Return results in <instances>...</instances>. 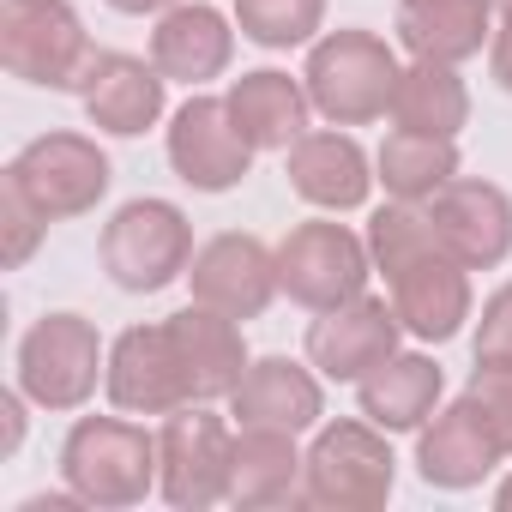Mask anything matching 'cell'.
I'll return each instance as SVG.
<instances>
[{"label": "cell", "mask_w": 512, "mask_h": 512, "mask_svg": "<svg viewBox=\"0 0 512 512\" xmlns=\"http://www.w3.org/2000/svg\"><path fill=\"white\" fill-rule=\"evenodd\" d=\"M25 386H13V392H0V458H13L19 452V440H25Z\"/></svg>", "instance_id": "32"}, {"label": "cell", "mask_w": 512, "mask_h": 512, "mask_svg": "<svg viewBox=\"0 0 512 512\" xmlns=\"http://www.w3.org/2000/svg\"><path fill=\"white\" fill-rule=\"evenodd\" d=\"M97 61L85 19L67 0H0V67L37 91H79Z\"/></svg>", "instance_id": "6"}, {"label": "cell", "mask_w": 512, "mask_h": 512, "mask_svg": "<svg viewBox=\"0 0 512 512\" xmlns=\"http://www.w3.org/2000/svg\"><path fill=\"white\" fill-rule=\"evenodd\" d=\"M7 175L43 205L49 223H67V217L97 211V199H103L109 181H115L103 145L85 139V133H43V139H31V145L7 163Z\"/></svg>", "instance_id": "10"}, {"label": "cell", "mask_w": 512, "mask_h": 512, "mask_svg": "<svg viewBox=\"0 0 512 512\" xmlns=\"http://www.w3.org/2000/svg\"><path fill=\"white\" fill-rule=\"evenodd\" d=\"M326 25V0H235V31L260 49H302Z\"/></svg>", "instance_id": "28"}, {"label": "cell", "mask_w": 512, "mask_h": 512, "mask_svg": "<svg viewBox=\"0 0 512 512\" xmlns=\"http://www.w3.org/2000/svg\"><path fill=\"white\" fill-rule=\"evenodd\" d=\"M229 121L241 127V139L253 151H290L302 133H308V115H314V97L302 79L278 73V67H260V73H241L229 91Z\"/></svg>", "instance_id": "23"}, {"label": "cell", "mask_w": 512, "mask_h": 512, "mask_svg": "<svg viewBox=\"0 0 512 512\" xmlns=\"http://www.w3.org/2000/svg\"><path fill=\"white\" fill-rule=\"evenodd\" d=\"M452 175H458V145L452 139L392 127L386 145L374 151V181L386 187V199H404V205H428Z\"/></svg>", "instance_id": "27"}, {"label": "cell", "mask_w": 512, "mask_h": 512, "mask_svg": "<svg viewBox=\"0 0 512 512\" xmlns=\"http://www.w3.org/2000/svg\"><path fill=\"white\" fill-rule=\"evenodd\" d=\"M67 506H85V500H79L73 488H67V494H31L19 512H67Z\"/></svg>", "instance_id": "35"}, {"label": "cell", "mask_w": 512, "mask_h": 512, "mask_svg": "<svg viewBox=\"0 0 512 512\" xmlns=\"http://www.w3.org/2000/svg\"><path fill=\"white\" fill-rule=\"evenodd\" d=\"M229 416L235 428H284V434H308L326 416V392H320V368L290 362V356H260L247 362L241 386L229 392Z\"/></svg>", "instance_id": "18"}, {"label": "cell", "mask_w": 512, "mask_h": 512, "mask_svg": "<svg viewBox=\"0 0 512 512\" xmlns=\"http://www.w3.org/2000/svg\"><path fill=\"white\" fill-rule=\"evenodd\" d=\"M163 73L157 61H139V55H121V49H97V61L85 67L79 79V103H85V121L97 133H115V139H139L163 121Z\"/></svg>", "instance_id": "17"}, {"label": "cell", "mask_w": 512, "mask_h": 512, "mask_svg": "<svg viewBox=\"0 0 512 512\" xmlns=\"http://www.w3.org/2000/svg\"><path fill=\"white\" fill-rule=\"evenodd\" d=\"M235 482V428L211 404H181L157 428V494L181 512L229 500Z\"/></svg>", "instance_id": "8"}, {"label": "cell", "mask_w": 512, "mask_h": 512, "mask_svg": "<svg viewBox=\"0 0 512 512\" xmlns=\"http://www.w3.org/2000/svg\"><path fill=\"white\" fill-rule=\"evenodd\" d=\"M398 338H404V320L392 308V296H356L332 314H320L308 326V362L320 368V380H338V386H356L368 380L386 356H398Z\"/></svg>", "instance_id": "15"}, {"label": "cell", "mask_w": 512, "mask_h": 512, "mask_svg": "<svg viewBox=\"0 0 512 512\" xmlns=\"http://www.w3.org/2000/svg\"><path fill=\"white\" fill-rule=\"evenodd\" d=\"M151 61L163 79L199 91L211 79H223V67L235 61V31L217 7L205 0H181V7L157 13V31H151Z\"/></svg>", "instance_id": "20"}, {"label": "cell", "mask_w": 512, "mask_h": 512, "mask_svg": "<svg viewBox=\"0 0 512 512\" xmlns=\"http://www.w3.org/2000/svg\"><path fill=\"white\" fill-rule=\"evenodd\" d=\"M169 169L193 187V193H229L247 181L253 169V145L241 139V127L229 121L223 97L193 91L175 121H169Z\"/></svg>", "instance_id": "14"}, {"label": "cell", "mask_w": 512, "mask_h": 512, "mask_svg": "<svg viewBox=\"0 0 512 512\" xmlns=\"http://www.w3.org/2000/svg\"><path fill=\"white\" fill-rule=\"evenodd\" d=\"M494 13H512V0H494Z\"/></svg>", "instance_id": "37"}, {"label": "cell", "mask_w": 512, "mask_h": 512, "mask_svg": "<svg viewBox=\"0 0 512 512\" xmlns=\"http://www.w3.org/2000/svg\"><path fill=\"white\" fill-rule=\"evenodd\" d=\"M103 392H109V404L127 410V416H169V410L187 404V380H181V362H175L169 320L127 326V332L109 344Z\"/></svg>", "instance_id": "16"}, {"label": "cell", "mask_w": 512, "mask_h": 512, "mask_svg": "<svg viewBox=\"0 0 512 512\" xmlns=\"http://www.w3.org/2000/svg\"><path fill=\"white\" fill-rule=\"evenodd\" d=\"M398 458L386 446V428L368 416H338L314 428L308 446V476H302V506L320 512H380L392 500Z\"/></svg>", "instance_id": "4"}, {"label": "cell", "mask_w": 512, "mask_h": 512, "mask_svg": "<svg viewBox=\"0 0 512 512\" xmlns=\"http://www.w3.org/2000/svg\"><path fill=\"white\" fill-rule=\"evenodd\" d=\"M187 284H193V302H205L229 320H260L278 296V247H266L260 235L223 229L193 253Z\"/></svg>", "instance_id": "12"}, {"label": "cell", "mask_w": 512, "mask_h": 512, "mask_svg": "<svg viewBox=\"0 0 512 512\" xmlns=\"http://www.w3.org/2000/svg\"><path fill=\"white\" fill-rule=\"evenodd\" d=\"M392 127L428 133V139H458L470 127V91H464L458 67L410 61L398 73V91H392Z\"/></svg>", "instance_id": "26"}, {"label": "cell", "mask_w": 512, "mask_h": 512, "mask_svg": "<svg viewBox=\"0 0 512 512\" xmlns=\"http://www.w3.org/2000/svg\"><path fill=\"white\" fill-rule=\"evenodd\" d=\"M398 55L386 37L374 31H326L308 43V97L314 115H326L332 127H368L380 115H392V91H398Z\"/></svg>", "instance_id": "3"}, {"label": "cell", "mask_w": 512, "mask_h": 512, "mask_svg": "<svg viewBox=\"0 0 512 512\" xmlns=\"http://www.w3.org/2000/svg\"><path fill=\"white\" fill-rule=\"evenodd\" d=\"M308 476V452L284 428H235V506H296Z\"/></svg>", "instance_id": "25"}, {"label": "cell", "mask_w": 512, "mask_h": 512, "mask_svg": "<svg viewBox=\"0 0 512 512\" xmlns=\"http://www.w3.org/2000/svg\"><path fill=\"white\" fill-rule=\"evenodd\" d=\"M368 278H374V253L344 223L314 217L278 241V290L308 314H332V308L356 302L368 290Z\"/></svg>", "instance_id": "9"}, {"label": "cell", "mask_w": 512, "mask_h": 512, "mask_svg": "<svg viewBox=\"0 0 512 512\" xmlns=\"http://www.w3.org/2000/svg\"><path fill=\"white\" fill-rule=\"evenodd\" d=\"M103 7H115V13H127V19H145V13H169V7H181V0H103Z\"/></svg>", "instance_id": "34"}, {"label": "cell", "mask_w": 512, "mask_h": 512, "mask_svg": "<svg viewBox=\"0 0 512 512\" xmlns=\"http://www.w3.org/2000/svg\"><path fill=\"white\" fill-rule=\"evenodd\" d=\"M422 211H428L440 247L470 272H494L512 253V193L482 175H452Z\"/></svg>", "instance_id": "13"}, {"label": "cell", "mask_w": 512, "mask_h": 512, "mask_svg": "<svg viewBox=\"0 0 512 512\" xmlns=\"http://www.w3.org/2000/svg\"><path fill=\"white\" fill-rule=\"evenodd\" d=\"M500 458H512V452H506V440H500V428H494V416L482 410L476 392L440 404V410L416 428V476H422L428 488L464 494V488H476L482 476H494Z\"/></svg>", "instance_id": "11"}, {"label": "cell", "mask_w": 512, "mask_h": 512, "mask_svg": "<svg viewBox=\"0 0 512 512\" xmlns=\"http://www.w3.org/2000/svg\"><path fill=\"white\" fill-rule=\"evenodd\" d=\"M470 392L482 398V410L494 416V428H500V440H506V452H512V374H470Z\"/></svg>", "instance_id": "31"}, {"label": "cell", "mask_w": 512, "mask_h": 512, "mask_svg": "<svg viewBox=\"0 0 512 512\" xmlns=\"http://www.w3.org/2000/svg\"><path fill=\"white\" fill-rule=\"evenodd\" d=\"M494 0H398V43L410 61H446L464 67L494 43Z\"/></svg>", "instance_id": "22"}, {"label": "cell", "mask_w": 512, "mask_h": 512, "mask_svg": "<svg viewBox=\"0 0 512 512\" xmlns=\"http://www.w3.org/2000/svg\"><path fill=\"white\" fill-rule=\"evenodd\" d=\"M169 338H175V362H181V380H187V404H229V392L241 386L247 374V344H241V320L193 302L181 314H169Z\"/></svg>", "instance_id": "19"}, {"label": "cell", "mask_w": 512, "mask_h": 512, "mask_svg": "<svg viewBox=\"0 0 512 512\" xmlns=\"http://www.w3.org/2000/svg\"><path fill=\"white\" fill-rule=\"evenodd\" d=\"M43 235H49L43 205H37L13 175H0V266H7V272L31 266V253L43 247Z\"/></svg>", "instance_id": "29"}, {"label": "cell", "mask_w": 512, "mask_h": 512, "mask_svg": "<svg viewBox=\"0 0 512 512\" xmlns=\"http://www.w3.org/2000/svg\"><path fill=\"white\" fill-rule=\"evenodd\" d=\"M476 368L482 374H512V284H500L482 302V320H476Z\"/></svg>", "instance_id": "30"}, {"label": "cell", "mask_w": 512, "mask_h": 512, "mask_svg": "<svg viewBox=\"0 0 512 512\" xmlns=\"http://www.w3.org/2000/svg\"><path fill=\"white\" fill-rule=\"evenodd\" d=\"M488 73H494V85L512 97V13H500V25H494V43H488Z\"/></svg>", "instance_id": "33"}, {"label": "cell", "mask_w": 512, "mask_h": 512, "mask_svg": "<svg viewBox=\"0 0 512 512\" xmlns=\"http://www.w3.org/2000/svg\"><path fill=\"white\" fill-rule=\"evenodd\" d=\"M440 392H446V374L434 356L422 350H398L386 356L368 380H356V404L374 428L386 434H416L434 410H440Z\"/></svg>", "instance_id": "24"}, {"label": "cell", "mask_w": 512, "mask_h": 512, "mask_svg": "<svg viewBox=\"0 0 512 512\" xmlns=\"http://www.w3.org/2000/svg\"><path fill=\"white\" fill-rule=\"evenodd\" d=\"M368 253H374V272L386 278V296H392L410 338L446 344V338L464 332V320L476 308L470 302V266H458L440 247L422 205L386 199L368 217Z\"/></svg>", "instance_id": "1"}, {"label": "cell", "mask_w": 512, "mask_h": 512, "mask_svg": "<svg viewBox=\"0 0 512 512\" xmlns=\"http://www.w3.org/2000/svg\"><path fill=\"white\" fill-rule=\"evenodd\" d=\"M494 506H500V512H512V476H506V482L494 488Z\"/></svg>", "instance_id": "36"}, {"label": "cell", "mask_w": 512, "mask_h": 512, "mask_svg": "<svg viewBox=\"0 0 512 512\" xmlns=\"http://www.w3.org/2000/svg\"><path fill=\"white\" fill-rule=\"evenodd\" d=\"M193 253H199L193 247V223L169 199H127L97 235V260H103L109 284L127 290V296L169 290L175 278H187Z\"/></svg>", "instance_id": "5"}, {"label": "cell", "mask_w": 512, "mask_h": 512, "mask_svg": "<svg viewBox=\"0 0 512 512\" xmlns=\"http://www.w3.org/2000/svg\"><path fill=\"white\" fill-rule=\"evenodd\" d=\"M61 476L85 506H139L157 488V434L127 416H79L61 440Z\"/></svg>", "instance_id": "2"}, {"label": "cell", "mask_w": 512, "mask_h": 512, "mask_svg": "<svg viewBox=\"0 0 512 512\" xmlns=\"http://www.w3.org/2000/svg\"><path fill=\"white\" fill-rule=\"evenodd\" d=\"M284 175H290V187L308 199V205H320V211H356V205H368V193H374V163H368V151L350 139V133H302L290 151H284Z\"/></svg>", "instance_id": "21"}, {"label": "cell", "mask_w": 512, "mask_h": 512, "mask_svg": "<svg viewBox=\"0 0 512 512\" xmlns=\"http://www.w3.org/2000/svg\"><path fill=\"white\" fill-rule=\"evenodd\" d=\"M109 374V350L85 314H43L19 338V386L37 410H85L97 398V380Z\"/></svg>", "instance_id": "7"}]
</instances>
